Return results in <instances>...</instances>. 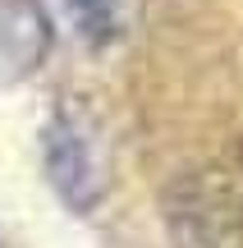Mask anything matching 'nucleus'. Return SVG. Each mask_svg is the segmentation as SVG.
I'll return each instance as SVG.
<instances>
[{"label":"nucleus","mask_w":243,"mask_h":248,"mask_svg":"<svg viewBox=\"0 0 243 248\" xmlns=\"http://www.w3.org/2000/svg\"><path fill=\"white\" fill-rule=\"evenodd\" d=\"M42 166L51 188L60 193V202L78 216H92L106 198V175H101V156L92 133L83 129L69 110L51 115V124L42 129Z\"/></svg>","instance_id":"f257e3e1"},{"label":"nucleus","mask_w":243,"mask_h":248,"mask_svg":"<svg viewBox=\"0 0 243 248\" xmlns=\"http://www.w3.org/2000/svg\"><path fill=\"white\" fill-rule=\"evenodd\" d=\"M55 28L42 0H0V83H23L46 64Z\"/></svg>","instance_id":"f03ea898"},{"label":"nucleus","mask_w":243,"mask_h":248,"mask_svg":"<svg viewBox=\"0 0 243 248\" xmlns=\"http://www.w3.org/2000/svg\"><path fill=\"white\" fill-rule=\"evenodd\" d=\"M64 9H69L73 28H78V37L87 46H110L119 37V28H124L119 0H64Z\"/></svg>","instance_id":"7ed1b4c3"}]
</instances>
